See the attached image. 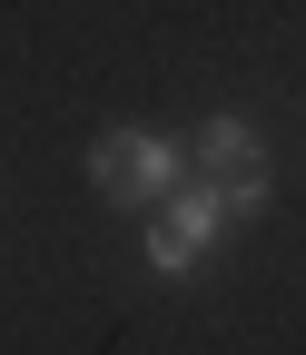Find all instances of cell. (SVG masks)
Returning a JSON list of instances; mask_svg holds the SVG:
<instances>
[{
	"label": "cell",
	"instance_id": "cell-3",
	"mask_svg": "<svg viewBox=\"0 0 306 355\" xmlns=\"http://www.w3.org/2000/svg\"><path fill=\"white\" fill-rule=\"evenodd\" d=\"M198 178L228 198V217L267 207V148H257V128H247V119H207V128H198Z\"/></svg>",
	"mask_w": 306,
	"mask_h": 355
},
{
	"label": "cell",
	"instance_id": "cell-2",
	"mask_svg": "<svg viewBox=\"0 0 306 355\" xmlns=\"http://www.w3.org/2000/svg\"><path fill=\"white\" fill-rule=\"evenodd\" d=\"M217 227H228V198L207 188V178H178V188L158 198V227H148V266L158 277H188V266L217 247Z\"/></svg>",
	"mask_w": 306,
	"mask_h": 355
},
{
	"label": "cell",
	"instance_id": "cell-1",
	"mask_svg": "<svg viewBox=\"0 0 306 355\" xmlns=\"http://www.w3.org/2000/svg\"><path fill=\"white\" fill-rule=\"evenodd\" d=\"M90 178H99V198H119V207H158L188 178V158L168 139H148V128H109V139L90 148Z\"/></svg>",
	"mask_w": 306,
	"mask_h": 355
}]
</instances>
